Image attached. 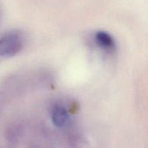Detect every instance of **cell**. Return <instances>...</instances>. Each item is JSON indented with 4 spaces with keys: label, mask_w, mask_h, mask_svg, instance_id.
Segmentation results:
<instances>
[{
    "label": "cell",
    "mask_w": 148,
    "mask_h": 148,
    "mask_svg": "<svg viewBox=\"0 0 148 148\" xmlns=\"http://www.w3.org/2000/svg\"><path fill=\"white\" fill-rule=\"evenodd\" d=\"M24 46V37L21 32L12 30L0 36V57L17 54Z\"/></svg>",
    "instance_id": "1"
},
{
    "label": "cell",
    "mask_w": 148,
    "mask_h": 148,
    "mask_svg": "<svg viewBox=\"0 0 148 148\" xmlns=\"http://www.w3.org/2000/svg\"><path fill=\"white\" fill-rule=\"evenodd\" d=\"M51 116L53 124L59 128L65 127L69 121V114L67 111L62 105L57 104L53 106Z\"/></svg>",
    "instance_id": "2"
},
{
    "label": "cell",
    "mask_w": 148,
    "mask_h": 148,
    "mask_svg": "<svg viewBox=\"0 0 148 148\" xmlns=\"http://www.w3.org/2000/svg\"><path fill=\"white\" fill-rule=\"evenodd\" d=\"M95 40L98 44L106 50L111 51L115 48V40L111 34L106 31H98L95 33Z\"/></svg>",
    "instance_id": "3"
},
{
    "label": "cell",
    "mask_w": 148,
    "mask_h": 148,
    "mask_svg": "<svg viewBox=\"0 0 148 148\" xmlns=\"http://www.w3.org/2000/svg\"><path fill=\"white\" fill-rule=\"evenodd\" d=\"M0 13H1V8H0Z\"/></svg>",
    "instance_id": "4"
}]
</instances>
